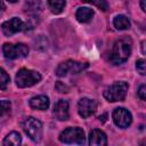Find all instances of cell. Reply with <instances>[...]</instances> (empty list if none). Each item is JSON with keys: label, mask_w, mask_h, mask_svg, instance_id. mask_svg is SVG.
Here are the masks:
<instances>
[{"label": "cell", "mask_w": 146, "mask_h": 146, "mask_svg": "<svg viewBox=\"0 0 146 146\" xmlns=\"http://www.w3.org/2000/svg\"><path fill=\"white\" fill-rule=\"evenodd\" d=\"M54 116L59 121H66L70 116L67 100L59 99L54 106Z\"/></svg>", "instance_id": "cell-11"}, {"label": "cell", "mask_w": 146, "mask_h": 146, "mask_svg": "<svg viewBox=\"0 0 146 146\" xmlns=\"http://www.w3.org/2000/svg\"><path fill=\"white\" fill-rule=\"evenodd\" d=\"M56 88H57V90H58L59 92H67V91H68V88H67L65 84H63L62 82H57Z\"/></svg>", "instance_id": "cell-24"}, {"label": "cell", "mask_w": 146, "mask_h": 146, "mask_svg": "<svg viewBox=\"0 0 146 146\" xmlns=\"http://www.w3.org/2000/svg\"><path fill=\"white\" fill-rule=\"evenodd\" d=\"M8 2H11V3H15V2H17L18 0H7Z\"/></svg>", "instance_id": "cell-27"}, {"label": "cell", "mask_w": 146, "mask_h": 146, "mask_svg": "<svg viewBox=\"0 0 146 146\" xmlns=\"http://www.w3.org/2000/svg\"><path fill=\"white\" fill-rule=\"evenodd\" d=\"M2 51L6 58L8 59H16V58H24L29 54V47L25 43H3Z\"/></svg>", "instance_id": "cell-7"}, {"label": "cell", "mask_w": 146, "mask_h": 146, "mask_svg": "<svg viewBox=\"0 0 146 146\" xmlns=\"http://www.w3.org/2000/svg\"><path fill=\"white\" fill-rule=\"evenodd\" d=\"M41 81V75L36 71L27 70V68H21L16 73L15 82L18 88H27L32 87L35 83Z\"/></svg>", "instance_id": "cell-3"}, {"label": "cell", "mask_w": 146, "mask_h": 146, "mask_svg": "<svg viewBox=\"0 0 146 146\" xmlns=\"http://www.w3.org/2000/svg\"><path fill=\"white\" fill-rule=\"evenodd\" d=\"M136 68L139 72L140 75H145V60L144 59H138L136 63Z\"/></svg>", "instance_id": "cell-22"}, {"label": "cell", "mask_w": 146, "mask_h": 146, "mask_svg": "<svg viewBox=\"0 0 146 146\" xmlns=\"http://www.w3.org/2000/svg\"><path fill=\"white\" fill-rule=\"evenodd\" d=\"M127 91H128V83L124 81H116L110 87H107L104 90L103 95L108 102L114 103V102L124 100L127 96Z\"/></svg>", "instance_id": "cell-2"}, {"label": "cell", "mask_w": 146, "mask_h": 146, "mask_svg": "<svg viewBox=\"0 0 146 146\" xmlns=\"http://www.w3.org/2000/svg\"><path fill=\"white\" fill-rule=\"evenodd\" d=\"M48 7L52 14H60L66 5L65 0H47Z\"/></svg>", "instance_id": "cell-17"}, {"label": "cell", "mask_w": 146, "mask_h": 146, "mask_svg": "<svg viewBox=\"0 0 146 146\" xmlns=\"http://www.w3.org/2000/svg\"><path fill=\"white\" fill-rule=\"evenodd\" d=\"M5 9H6V6H5L3 1H2V0H0V16H1V15H2V13L5 11Z\"/></svg>", "instance_id": "cell-25"}, {"label": "cell", "mask_w": 146, "mask_h": 146, "mask_svg": "<svg viewBox=\"0 0 146 146\" xmlns=\"http://www.w3.org/2000/svg\"><path fill=\"white\" fill-rule=\"evenodd\" d=\"M10 110H11V103L7 99H1L0 100V117L9 114Z\"/></svg>", "instance_id": "cell-20"}, {"label": "cell", "mask_w": 146, "mask_h": 146, "mask_svg": "<svg viewBox=\"0 0 146 146\" xmlns=\"http://www.w3.org/2000/svg\"><path fill=\"white\" fill-rule=\"evenodd\" d=\"M84 131L79 127H70L60 132L58 139L64 144H78L81 145L84 143Z\"/></svg>", "instance_id": "cell-4"}, {"label": "cell", "mask_w": 146, "mask_h": 146, "mask_svg": "<svg viewBox=\"0 0 146 146\" xmlns=\"http://www.w3.org/2000/svg\"><path fill=\"white\" fill-rule=\"evenodd\" d=\"M9 82H10V78H9L8 73L3 68L0 67V89L1 90H6L8 84H9Z\"/></svg>", "instance_id": "cell-19"}, {"label": "cell", "mask_w": 146, "mask_h": 146, "mask_svg": "<svg viewBox=\"0 0 146 146\" xmlns=\"http://www.w3.org/2000/svg\"><path fill=\"white\" fill-rule=\"evenodd\" d=\"M42 2L41 0H25L24 2V10L30 14H36L41 11Z\"/></svg>", "instance_id": "cell-15"}, {"label": "cell", "mask_w": 146, "mask_h": 146, "mask_svg": "<svg viewBox=\"0 0 146 146\" xmlns=\"http://www.w3.org/2000/svg\"><path fill=\"white\" fill-rule=\"evenodd\" d=\"M82 1L83 2H87V3H91V5L96 6L97 8H99L103 11H106L108 9L107 0H82Z\"/></svg>", "instance_id": "cell-21"}, {"label": "cell", "mask_w": 146, "mask_h": 146, "mask_svg": "<svg viewBox=\"0 0 146 146\" xmlns=\"http://www.w3.org/2000/svg\"><path fill=\"white\" fill-rule=\"evenodd\" d=\"M131 49H132V41L129 36H123L117 39L114 42L111 55H110L111 63L114 65L123 64L130 57Z\"/></svg>", "instance_id": "cell-1"}, {"label": "cell", "mask_w": 146, "mask_h": 146, "mask_svg": "<svg viewBox=\"0 0 146 146\" xmlns=\"http://www.w3.org/2000/svg\"><path fill=\"white\" fill-rule=\"evenodd\" d=\"M21 141H22L21 135H19L18 132H16V131H13V132L8 133V135L5 137L2 144L6 145V146H8V145H19Z\"/></svg>", "instance_id": "cell-18"}, {"label": "cell", "mask_w": 146, "mask_h": 146, "mask_svg": "<svg viewBox=\"0 0 146 146\" xmlns=\"http://www.w3.org/2000/svg\"><path fill=\"white\" fill-rule=\"evenodd\" d=\"M113 24L116 30H127L130 27V21L124 15H117L113 19Z\"/></svg>", "instance_id": "cell-16"}, {"label": "cell", "mask_w": 146, "mask_h": 146, "mask_svg": "<svg viewBox=\"0 0 146 146\" xmlns=\"http://www.w3.org/2000/svg\"><path fill=\"white\" fill-rule=\"evenodd\" d=\"M138 97L141 99V100H145L146 99V87L145 84H141L138 89Z\"/></svg>", "instance_id": "cell-23"}, {"label": "cell", "mask_w": 146, "mask_h": 146, "mask_svg": "<svg viewBox=\"0 0 146 146\" xmlns=\"http://www.w3.org/2000/svg\"><path fill=\"white\" fill-rule=\"evenodd\" d=\"M89 144L92 146H104L107 144V137L104 131L94 129L89 133Z\"/></svg>", "instance_id": "cell-12"}, {"label": "cell", "mask_w": 146, "mask_h": 146, "mask_svg": "<svg viewBox=\"0 0 146 146\" xmlns=\"http://www.w3.org/2000/svg\"><path fill=\"white\" fill-rule=\"evenodd\" d=\"M145 1H146V0H140V7H141V10H143V11H145V10H146Z\"/></svg>", "instance_id": "cell-26"}, {"label": "cell", "mask_w": 146, "mask_h": 146, "mask_svg": "<svg viewBox=\"0 0 146 146\" xmlns=\"http://www.w3.org/2000/svg\"><path fill=\"white\" fill-rule=\"evenodd\" d=\"M96 110H97V102L95 99L81 98L78 103V112L80 116H82L83 119H87L92 114H95Z\"/></svg>", "instance_id": "cell-10"}, {"label": "cell", "mask_w": 146, "mask_h": 146, "mask_svg": "<svg viewBox=\"0 0 146 146\" xmlns=\"http://www.w3.org/2000/svg\"><path fill=\"white\" fill-rule=\"evenodd\" d=\"M75 17L80 23H88L94 17V10L88 7H81L76 10Z\"/></svg>", "instance_id": "cell-14"}, {"label": "cell", "mask_w": 146, "mask_h": 146, "mask_svg": "<svg viewBox=\"0 0 146 146\" xmlns=\"http://www.w3.org/2000/svg\"><path fill=\"white\" fill-rule=\"evenodd\" d=\"M88 67V63H82V62H76V60H72V59H68V60H65L63 63H60L57 68H56V75L62 78V76H65L67 75L68 73H79V72H82L83 70H86Z\"/></svg>", "instance_id": "cell-6"}, {"label": "cell", "mask_w": 146, "mask_h": 146, "mask_svg": "<svg viewBox=\"0 0 146 146\" xmlns=\"http://www.w3.org/2000/svg\"><path fill=\"white\" fill-rule=\"evenodd\" d=\"M29 104L32 108L34 110H40V111H44L49 107V98L44 95H38L32 97L29 100Z\"/></svg>", "instance_id": "cell-13"}, {"label": "cell", "mask_w": 146, "mask_h": 146, "mask_svg": "<svg viewBox=\"0 0 146 146\" xmlns=\"http://www.w3.org/2000/svg\"><path fill=\"white\" fill-rule=\"evenodd\" d=\"M25 26H26L25 23H24L21 18H18V17H13L11 19L6 21V22L2 23L1 30H2V33H3L6 36H11V35H14L15 33L25 30Z\"/></svg>", "instance_id": "cell-9"}, {"label": "cell", "mask_w": 146, "mask_h": 146, "mask_svg": "<svg viewBox=\"0 0 146 146\" xmlns=\"http://www.w3.org/2000/svg\"><path fill=\"white\" fill-rule=\"evenodd\" d=\"M23 129L27 137L34 143H39L42 137V123L35 117H27L23 123Z\"/></svg>", "instance_id": "cell-5"}, {"label": "cell", "mask_w": 146, "mask_h": 146, "mask_svg": "<svg viewBox=\"0 0 146 146\" xmlns=\"http://www.w3.org/2000/svg\"><path fill=\"white\" fill-rule=\"evenodd\" d=\"M112 117H113V121H114L115 125H117L121 129L128 128L131 124V122H132L131 113L127 108H124V107L115 108L113 111V113H112Z\"/></svg>", "instance_id": "cell-8"}]
</instances>
